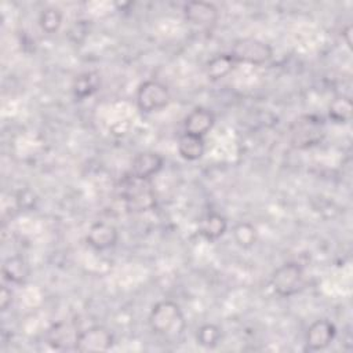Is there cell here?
I'll use <instances>...</instances> for the list:
<instances>
[{"instance_id":"cell-1","label":"cell","mask_w":353,"mask_h":353,"mask_svg":"<svg viewBox=\"0 0 353 353\" xmlns=\"http://www.w3.org/2000/svg\"><path fill=\"white\" fill-rule=\"evenodd\" d=\"M152 331L161 336H175L183 331L185 321L181 307L172 301L157 302L149 314Z\"/></svg>"},{"instance_id":"cell-2","label":"cell","mask_w":353,"mask_h":353,"mask_svg":"<svg viewBox=\"0 0 353 353\" xmlns=\"http://www.w3.org/2000/svg\"><path fill=\"white\" fill-rule=\"evenodd\" d=\"M290 142L296 149H309L319 145L325 135L323 121L316 116H301L290 125Z\"/></svg>"},{"instance_id":"cell-3","label":"cell","mask_w":353,"mask_h":353,"mask_svg":"<svg viewBox=\"0 0 353 353\" xmlns=\"http://www.w3.org/2000/svg\"><path fill=\"white\" fill-rule=\"evenodd\" d=\"M270 284L273 291L284 298L298 294L305 285V274L301 265L295 262H287L279 266L272 277Z\"/></svg>"},{"instance_id":"cell-4","label":"cell","mask_w":353,"mask_h":353,"mask_svg":"<svg viewBox=\"0 0 353 353\" xmlns=\"http://www.w3.org/2000/svg\"><path fill=\"white\" fill-rule=\"evenodd\" d=\"M230 55L236 59L237 63L243 62V63H251L258 66V65L266 63L272 58L273 50L268 43L259 39L243 37V39H237L233 43Z\"/></svg>"},{"instance_id":"cell-5","label":"cell","mask_w":353,"mask_h":353,"mask_svg":"<svg viewBox=\"0 0 353 353\" xmlns=\"http://www.w3.org/2000/svg\"><path fill=\"white\" fill-rule=\"evenodd\" d=\"M124 200L128 211L143 212L154 208L156 196L149 181L138 179L130 175L124 188Z\"/></svg>"},{"instance_id":"cell-6","label":"cell","mask_w":353,"mask_h":353,"mask_svg":"<svg viewBox=\"0 0 353 353\" xmlns=\"http://www.w3.org/2000/svg\"><path fill=\"white\" fill-rule=\"evenodd\" d=\"M171 95L168 88L157 81L148 80L137 91V105L145 113H153L164 109L170 103Z\"/></svg>"},{"instance_id":"cell-7","label":"cell","mask_w":353,"mask_h":353,"mask_svg":"<svg viewBox=\"0 0 353 353\" xmlns=\"http://www.w3.org/2000/svg\"><path fill=\"white\" fill-rule=\"evenodd\" d=\"M113 334L102 325H92L79 332L74 349L83 353L106 352L113 346Z\"/></svg>"},{"instance_id":"cell-8","label":"cell","mask_w":353,"mask_h":353,"mask_svg":"<svg viewBox=\"0 0 353 353\" xmlns=\"http://www.w3.org/2000/svg\"><path fill=\"white\" fill-rule=\"evenodd\" d=\"M183 17L185 19L200 28H211L218 21V8L208 1H188L183 6Z\"/></svg>"},{"instance_id":"cell-9","label":"cell","mask_w":353,"mask_h":353,"mask_svg":"<svg viewBox=\"0 0 353 353\" xmlns=\"http://www.w3.org/2000/svg\"><path fill=\"white\" fill-rule=\"evenodd\" d=\"M163 165H164V160L157 152H152V150L139 152L131 160L130 175L138 179L149 181L152 176L160 172Z\"/></svg>"},{"instance_id":"cell-10","label":"cell","mask_w":353,"mask_h":353,"mask_svg":"<svg viewBox=\"0 0 353 353\" xmlns=\"http://www.w3.org/2000/svg\"><path fill=\"white\" fill-rule=\"evenodd\" d=\"M335 334H336V330L331 321L325 319L313 321L306 331V338H305L306 349L309 350L325 349L334 341Z\"/></svg>"},{"instance_id":"cell-11","label":"cell","mask_w":353,"mask_h":353,"mask_svg":"<svg viewBox=\"0 0 353 353\" xmlns=\"http://www.w3.org/2000/svg\"><path fill=\"white\" fill-rule=\"evenodd\" d=\"M119 240V232L114 225L103 221L92 223L87 233V243L97 251L112 248Z\"/></svg>"},{"instance_id":"cell-12","label":"cell","mask_w":353,"mask_h":353,"mask_svg":"<svg viewBox=\"0 0 353 353\" xmlns=\"http://www.w3.org/2000/svg\"><path fill=\"white\" fill-rule=\"evenodd\" d=\"M215 116L210 109L205 108H194L186 117H185V132L204 137L214 125Z\"/></svg>"},{"instance_id":"cell-13","label":"cell","mask_w":353,"mask_h":353,"mask_svg":"<svg viewBox=\"0 0 353 353\" xmlns=\"http://www.w3.org/2000/svg\"><path fill=\"white\" fill-rule=\"evenodd\" d=\"M1 273L4 280L12 284H22L30 276V266L25 258L19 255L8 256L1 266Z\"/></svg>"},{"instance_id":"cell-14","label":"cell","mask_w":353,"mask_h":353,"mask_svg":"<svg viewBox=\"0 0 353 353\" xmlns=\"http://www.w3.org/2000/svg\"><path fill=\"white\" fill-rule=\"evenodd\" d=\"M205 150V143L203 137L183 132L178 139V152L181 157L188 161H196L203 157Z\"/></svg>"},{"instance_id":"cell-15","label":"cell","mask_w":353,"mask_h":353,"mask_svg":"<svg viewBox=\"0 0 353 353\" xmlns=\"http://www.w3.org/2000/svg\"><path fill=\"white\" fill-rule=\"evenodd\" d=\"M236 65L237 62L230 54H218L205 63V74L211 80H221L226 77Z\"/></svg>"},{"instance_id":"cell-16","label":"cell","mask_w":353,"mask_h":353,"mask_svg":"<svg viewBox=\"0 0 353 353\" xmlns=\"http://www.w3.org/2000/svg\"><path fill=\"white\" fill-rule=\"evenodd\" d=\"M101 85V77L97 72H84L74 77L72 84L73 95L79 99H84L91 97L95 91H98Z\"/></svg>"},{"instance_id":"cell-17","label":"cell","mask_w":353,"mask_h":353,"mask_svg":"<svg viewBox=\"0 0 353 353\" xmlns=\"http://www.w3.org/2000/svg\"><path fill=\"white\" fill-rule=\"evenodd\" d=\"M228 229V221L223 215L218 212H210L207 214L201 223H200V233L203 237H205L210 241L218 240L223 236V233Z\"/></svg>"},{"instance_id":"cell-18","label":"cell","mask_w":353,"mask_h":353,"mask_svg":"<svg viewBox=\"0 0 353 353\" xmlns=\"http://www.w3.org/2000/svg\"><path fill=\"white\" fill-rule=\"evenodd\" d=\"M77 335L79 332L73 331L68 324H57L48 331V345L55 349H74Z\"/></svg>"},{"instance_id":"cell-19","label":"cell","mask_w":353,"mask_h":353,"mask_svg":"<svg viewBox=\"0 0 353 353\" xmlns=\"http://www.w3.org/2000/svg\"><path fill=\"white\" fill-rule=\"evenodd\" d=\"M353 103L352 99L346 95L335 97L328 105V116L334 123L345 124L352 120Z\"/></svg>"},{"instance_id":"cell-20","label":"cell","mask_w":353,"mask_h":353,"mask_svg":"<svg viewBox=\"0 0 353 353\" xmlns=\"http://www.w3.org/2000/svg\"><path fill=\"white\" fill-rule=\"evenodd\" d=\"M233 239L241 248H251L258 241V232L250 222H239L233 228Z\"/></svg>"},{"instance_id":"cell-21","label":"cell","mask_w":353,"mask_h":353,"mask_svg":"<svg viewBox=\"0 0 353 353\" xmlns=\"http://www.w3.org/2000/svg\"><path fill=\"white\" fill-rule=\"evenodd\" d=\"M62 19V11L58 7H47L39 15V25L43 32L52 34L61 28Z\"/></svg>"},{"instance_id":"cell-22","label":"cell","mask_w":353,"mask_h":353,"mask_svg":"<svg viewBox=\"0 0 353 353\" xmlns=\"http://www.w3.org/2000/svg\"><path fill=\"white\" fill-rule=\"evenodd\" d=\"M196 339L200 346L212 349L221 341V330L215 324H204L197 330Z\"/></svg>"},{"instance_id":"cell-23","label":"cell","mask_w":353,"mask_h":353,"mask_svg":"<svg viewBox=\"0 0 353 353\" xmlns=\"http://www.w3.org/2000/svg\"><path fill=\"white\" fill-rule=\"evenodd\" d=\"M12 302V292L7 285H1L0 290V307L3 312H6Z\"/></svg>"},{"instance_id":"cell-24","label":"cell","mask_w":353,"mask_h":353,"mask_svg":"<svg viewBox=\"0 0 353 353\" xmlns=\"http://www.w3.org/2000/svg\"><path fill=\"white\" fill-rule=\"evenodd\" d=\"M343 37H345V40H346V44L349 46V47H352V39H350V34H352V26L350 25H347L346 28H345V30H343Z\"/></svg>"}]
</instances>
